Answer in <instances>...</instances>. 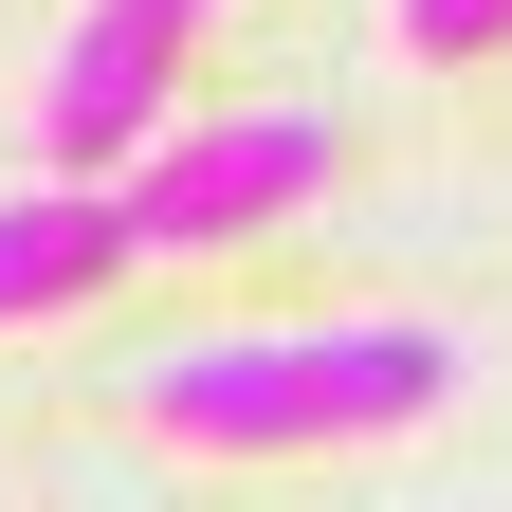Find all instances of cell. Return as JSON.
Masks as SVG:
<instances>
[{
  "mask_svg": "<svg viewBox=\"0 0 512 512\" xmlns=\"http://www.w3.org/2000/svg\"><path fill=\"white\" fill-rule=\"evenodd\" d=\"M128 275V220L92 183H19L0 202V311H55V293H110Z\"/></svg>",
  "mask_w": 512,
  "mask_h": 512,
  "instance_id": "277c9868",
  "label": "cell"
},
{
  "mask_svg": "<svg viewBox=\"0 0 512 512\" xmlns=\"http://www.w3.org/2000/svg\"><path fill=\"white\" fill-rule=\"evenodd\" d=\"M293 183H330V128L275 110V128H202V147H165L147 183H128V256H183V238H238V220H275Z\"/></svg>",
  "mask_w": 512,
  "mask_h": 512,
  "instance_id": "7a4b0ae2",
  "label": "cell"
},
{
  "mask_svg": "<svg viewBox=\"0 0 512 512\" xmlns=\"http://www.w3.org/2000/svg\"><path fill=\"white\" fill-rule=\"evenodd\" d=\"M403 37L421 55H476V37H512V0H403Z\"/></svg>",
  "mask_w": 512,
  "mask_h": 512,
  "instance_id": "5b68a950",
  "label": "cell"
},
{
  "mask_svg": "<svg viewBox=\"0 0 512 512\" xmlns=\"http://www.w3.org/2000/svg\"><path fill=\"white\" fill-rule=\"evenodd\" d=\"M147 19H202V0H147Z\"/></svg>",
  "mask_w": 512,
  "mask_h": 512,
  "instance_id": "8992f818",
  "label": "cell"
},
{
  "mask_svg": "<svg viewBox=\"0 0 512 512\" xmlns=\"http://www.w3.org/2000/svg\"><path fill=\"white\" fill-rule=\"evenodd\" d=\"M458 348L439 330H238V348H165L147 366V421L202 439V458H293V439H384L421 421Z\"/></svg>",
  "mask_w": 512,
  "mask_h": 512,
  "instance_id": "6da1fadb",
  "label": "cell"
},
{
  "mask_svg": "<svg viewBox=\"0 0 512 512\" xmlns=\"http://www.w3.org/2000/svg\"><path fill=\"white\" fill-rule=\"evenodd\" d=\"M165 37H183V19H147V0H92V19L55 37V92H37L55 165H128V147L165 128Z\"/></svg>",
  "mask_w": 512,
  "mask_h": 512,
  "instance_id": "3957f363",
  "label": "cell"
}]
</instances>
